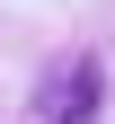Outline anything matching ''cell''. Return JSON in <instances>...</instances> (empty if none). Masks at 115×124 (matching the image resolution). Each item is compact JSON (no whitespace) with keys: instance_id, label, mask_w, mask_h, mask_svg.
<instances>
[{"instance_id":"obj_1","label":"cell","mask_w":115,"mask_h":124,"mask_svg":"<svg viewBox=\"0 0 115 124\" xmlns=\"http://www.w3.org/2000/svg\"><path fill=\"white\" fill-rule=\"evenodd\" d=\"M36 115L44 124H97V115H106V71H97V53H71V62L44 71Z\"/></svg>"}]
</instances>
